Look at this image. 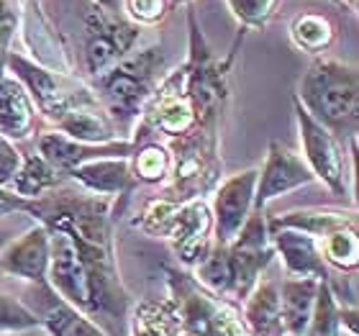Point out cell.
<instances>
[{
  "instance_id": "obj_1",
  "label": "cell",
  "mask_w": 359,
  "mask_h": 336,
  "mask_svg": "<svg viewBox=\"0 0 359 336\" xmlns=\"http://www.w3.org/2000/svg\"><path fill=\"white\" fill-rule=\"evenodd\" d=\"M29 216L49 229V280L54 295L88 316L105 334L128 336L131 295L113 247V201L75 185L31 201Z\"/></svg>"
},
{
  "instance_id": "obj_2",
  "label": "cell",
  "mask_w": 359,
  "mask_h": 336,
  "mask_svg": "<svg viewBox=\"0 0 359 336\" xmlns=\"http://www.w3.org/2000/svg\"><path fill=\"white\" fill-rule=\"evenodd\" d=\"M167 75V52L162 46L136 49L116 62L103 75L93 77V95L118 128L121 139H131L144 108Z\"/></svg>"
},
{
  "instance_id": "obj_3",
  "label": "cell",
  "mask_w": 359,
  "mask_h": 336,
  "mask_svg": "<svg viewBox=\"0 0 359 336\" xmlns=\"http://www.w3.org/2000/svg\"><path fill=\"white\" fill-rule=\"evenodd\" d=\"M298 103L316 123L349 142H357L359 131V72L329 57H316L303 72L298 85Z\"/></svg>"
},
{
  "instance_id": "obj_4",
  "label": "cell",
  "mask_w": 359,
  "mask_h": 336,
  "mask_svg": "<svg viewBox=\"0 0 359 336\" xmlns=\"http://www.w3.org/2000/svg\"><path fill=\"white\" fill-rule=\"evenodd\" d=\"M187 60L180 67L182 75V93L193 108L198 126L218 128V121L224 116L229 103V72H231L233 57L239 52L241 36L233 41L226 57H216L208 39L198 26L193 11H187Z\"/></svg>"
},
{
  "instance_id": "obj_5",
  "label": "cell",
  "mask_w": 359,
  "mask_h": 336,
  "mask_svg": "<svg viewBox=\"0 0 359 336\" xmlns=\"http://www.w3.org/2000/svg\"><path fill=\"white\" fill-rule=\"evenodd\" d=\"M165 147L170 152V177L157 198L177 206L213 193L224 175L218 128L195 126L187 134L167 139Z\"/></svg>"
},
{
  "instance_id": "obj_6",
  "label": "cell",
  "mask_w": 359,
  "mask_h": 336,
  "mask_svg": "<svg viewBox=\"0 0 359 336\" xmlns=\"http://www.w3.org/2000/svg\"><path fill=\"white\" fill-rule=\"evenodd\" d=\"M136 226L151 236L165 239L182 269H195V264H201L213 247V216L208 198H195L177 206L154 198L136 218Z\"/></svg>"
},
{
  "instance_id": "obj_7",
  "label": "cell",
  "mask_w": 359,
  "mask_h": 336,
  "mask_svg": "<svg viewBox=\"0 0 359 336\" xmlns=\"http://www.w3.org/2000/svg\"><path fill=\"white\" fill-rule=\"evenodd\" d=\"M167 290L177 308L180 336H247L231 303L208 293L190 269L165 267Z\"/></svg>"
},
{
  "instance_id": "obj_8",
  "label": "cell",
  "mask_w": 359,
  "mask_h": 336,
  "mask_svg": "<svg viewBox=\"0 0 359 336\" xmlns=\"http://www.w3.org/2000/svg\"><path fill=\"white\" fill-rule=\"evenodd\" d=\"M8 75L15 77L23 85L36 113H41L52 123H57L69 108L95 100L90 85H85L77 75H65V72L41 67V65L31 60L29 54L11 52V57H8Z\"/></svg>"
},
{
  "instance_id": "obj_9",
  "label": "cell",
  "mask_w": 359,
  "mask_h": 336,
  "mask_svg": "<svg viewBox=\"0 0 359 336\" xmlns=\"http://www.w3.org/2000/svg\"><path fill=\"white\" fill-rule=\"evenodd\" d=\"M292 113H295V126H298L300 157L308 165V170L313 172L316 182H323L339 198H349L352 195V172H349L341 142L331 131H326L321 123H316L295 95H292Z\"/></svg>"
},
{
  "instance_id": "obj_10",
  "label": "cell",
  "mask_w": 359,
  "mask_h": 336,
  "mask_svg": "<svg viewBox=\"0 0 359 336\" xmlns=\"http://www.w3.org/2000/svg\"><path fill=\"white\" fill-rule=\"evenodd\" d=\"M144 29L128 21L126 15L108 13L103 8H93L85 18V72L90 77L103 75L116 62L136 52Z\"/></svg>"
},
{
  "instance_id": "obj_11",
  "label": "cell",
  "mask_w": 359,
  "mask_h": 336,
  "mask_svg": "<svg viewBox=\"0 0 359 336\" xmlns=\"http://www.w3.org/2000/svg\"><path fill=\"white\" fill-rule=\"evenodd\" d=\"M257 167L233 172L213 187V198L208 201L210 216H213V241L216 244H231L239 229L255 210L257 190Z\"/></svg>"
},
{
  "instance_id": "obj_12",
  "label": "cell",
  "mask_w": 359,
  "mask_h": 336,
  "mask_svg": "<svg viewBox=\"0 0 359 336\" xmlns=\"http://www.w3.org/2000/svg\"><path fill=\"white\" fill-rule=\"evenodd\" d=\"M15 31H21L23 44H26V49L31 52V60L36 65L54 69V72L75 75L67 44L57 34L52 21L41 13L39 0H23L21 11L15 13Z\"/></svg>"
},
{
  "instance_id": "obj_13",
  "label": "cell",
  "mask_w": 359,
  "mask_h": 336,
  "mask_svg": "<svg viewBox=\"0 0 359 336\" xmlns=\"http://www.w3.org/2000/svg\"><path fill=\"white\" fill-rule=\"evenodd\" d=\"M316 177L313 172L308 170L298 152H292L290 147H285L280 142L267 144V159H264L262 170L257 175V190H255V208L267 210V206L275 198L285 193H292L298 187L313 185Z\"/></svg>"
},
{
  "instance_id": "obj_14",
  "label": "cell",
  "mask_w": 359,
  "mask_h": 336,
  "mask_svg": "<svg viewBox=\"0 0 359 336\" xmlns=\"http://www.w3.org/2000/svg\"><path fill=\"white\" fill-rule=\"evenodd\" d=\"M0 275L41 288L49 280V229L34 224L0 249Z\"/></svg>"
},
{
  "instance_id": "obj_15",
  "label": "cell",
  "mask_w": 359,
  "mask_h": 336,
  "mask_svg": "<svg viewBox=\"0 0 359 336\" xmlns=\"http://www.w3.org/2000/svg\"><path fill=\"white\" fill-rule=\"evenodd\" d=\"M136 144L131 139H118V142L111 144H83L75 142L69 136L60 134V131H46V134L39 136L36 152L41 157L60 172L62 177L67 180V175L75 167L85 165V162H93V159H103V157H131Z\"/></svg>"
},
{
  "instance_id": "obj_16",
  "label": "cell",
  "mask_w": 359,
  "mask_h": 336,
  "mask_svg": "<svg viewBox=\"0 0 359 336\" xmlns=\"http://www.w3.org/2000/svg\"><path fill=\"white\" fill-rule=\"evenodd\" d=\"M69 182H75L80 190L90 195H103L111 201H126L136 190V180L131 175L128 157H103L93 159L85 165L75 167L67 175Z\"/></svg>"
},
{
  "instance_id": "obj_17",
  "label": "cell",
  "mask_w": 359,
  "mask_h": 336,
  "mask_svg": "<svg viewBox=\"0 0 359 336\" xmlns=\"http://www.w3.org/2000/svg\"><path fill=\"white\" fill-rule=\"evenodd\" d=\"M269 239L275 247V257L283 260L287 277H316V280L331 277V269L326 267L318 249V239L292 229H275L269 231Z\"/></svg>"
},
{
  "instance_id": "obj_18",
  "label": "cell",
  "mask_w": 359,
  "mask_h": 336,
  "mask_svg": "<svg viewBox=\"0 0 359 336\" xmlns=\"http://www.w3.org/2000/svg\"><path fill=\"white\" fill-rule=\"evenodd\" d=\"M239 306V318L247 336H285L283 311H280V290H277L275 277H269L264 272Z\"/></svg>"
},
{
  "instance_id": "obj_19",
  "label": "cell",
  "mask_w": 359,
  "mask_h": 336,
  "mask_svg": "<svg viewBox=\"0 0 359 336\" xmlns=\"http://www.w3.org/2000/svg\"><path fill=\"white\" fill-rule=\"evenodd\" d=\"M36 131V108L29 93L11 75L0 77V134L8 142H26Z\"/></svg>"
},
{
  "instance_id": "obj_20",
  "label": "cell",
  "mask_w": 359,
  "mask_h": 336,
  "mask_svg": "<svg viewBox=\"0 0 359 336\" xmlns=\"http://www.w3.org/2000/svg\"><path fill=\"white\" fill-rule=\"evenodd\" d=\"M54 131H60V134L69 136V139H75V142H83V144H111L121 139L116 123H113L111 116L100 108L97 100H90V103L69 108V111L54 123Z\"/></svg>"
},
{
  "instance_id": "obj_21",
  "label": "cell",
  "mask_w": 359,
  "mask_h": 336,
  "mask_svg": "<svg viewBox=\"0 0 359 336\" xmlns=\"http://www.w3.org/2000/svg\"><path fill=\"white\" fill-rule=\"evenodd\" d=\"M321 280L316 277H287L277 280L280 290V311H283V326L285 336H303L311 321L318 295Z\"/></svg>"
},
{
  "instance_id": "obj_22",
  "label": "cell",
  "mask_w": 359,
  "mask_h": 336,
  "mask_svg": "<svg viewBox=\"0 0 359 336\" xmlns=\"http://www.w3.org/2000/svg\"><path fill=\"white\" fill-rule=\"evenodd\" d=\"M269 231L275 229H292V231H303L313 239H323L326 234L346 229V226H357V210L344 208H295L287 213H277L267 216Z\"/></svg>"
},
{
  "instance_id": "obj_23",
  "label": "cell",
  "mask_w": 359,
  "mask_h": 336,
  "mask_svg": "<svg viewBox=\"0 0 359 336\" xmlns=\"http://www.w3.org/2000/svg\"><path fill=\"white\" fill-rule=\"evenodd\" d=\"M41 311H34L41 321V329L46 336H111L105 334L97 323H93L88 316L65 303L60 295H54L49 285H41Z\"/></svg>"
},
{
  "instance_id": "obj_24",
  "label": "cell",
  "mask_w": 359,
  "mask_h": 336,
  "mask_svg": "<svg viewBox=\"0 0 359 336\" xmlns=\"http://www.w3.org/2000/svg\"><path fill=\"white\" fill-rule=\"evenodd\" d=\"M128 336H180V318L172 298H144L131 306Z\"/></svg>"
},
{
  "instance_id": "obj_25",
  "label": "cell",
  "mask_w": 359,
  "mask_h": 336,
  "mask_svg": "<svg viewBox=\"0 0 359 336\" xmlns=\"http://www.w3.org/2000/svg\"><path fill=\"white\" fill-rule=\"evenodd\" d=\"M62 182H67V180L62 177L60 172L54 170L39 152H29V154L21 157V167H18L13 182L8 187L15 195L26 198V201H36V198L49 193V190L60 187Z\"/></svg>"
},
{
  "instance_id": "obj_26",
  "label": "cell",
  "mask_w": 359,
  "mask_h": 336,
  "mask_svg": "<svg viewBox=\"0 0 359 336\" xmlns=\"http://www.w3.org/2000/svg\"><path fill=\"white\" fill-rule=\"evenodd\" d=\"M290 41L300 52L323 57L337 41V26L323 13H300L290 23Z\"/></svg>"
},
{
  "instance_id": "obj_27",
  "label": "cell",
  "mask_w": 359,
  "mask_h": 336,
  "mask_svg": "<svg viewBox=\"0 0 359 336\" xmlns=\"http://www.w3.org/2000/svg\"><path fill=\"white\" fill-rule=\"evenodd\" d=\"M128 165L136 185H165L170 177V152L154 139L139 142L128 157Z\"/></svg>"
},
{
  "instance_id": "obj_28",
  "label": "cell",
  "mask_w": 359,
  "mask_h": 336,
  "mask_svg": "<svg viewBox=\"0 0 359 336\" xmlns=\"http://www.w3.org/2000/svg\"><path fill=\"white\" fill-rule=\"evenodd\" d=\"M318 249L331 272H341V275H357L359 264V239L357 226H346L337 231L326 234L318 239Z\"/></svg>"
},
{
  "instance_id": "obj_29",
  "label": "cell",
  "mask_w": 359,
  "mask_h": 336,
  "mask_svg": "<svg viewBox=\"0 0 359 336\" xmlns=\"http://www.w3.org/2000/svg\"><path fill=\"white\" fill-rule=\"evenodd\" d=\"M303 336H341V323H339V303L331 295L326 280L318 285V295H316V306L308 321V329Z\"/></svg>"
},
{
  "instance_id": "obj_30",
  "label": "cell",
  "mask_w": 359,
  "mask_h": 336,
  "mask_svg": "<svg viewBox=\"0 0 359 336\" xmlns=\"http://www.w3.org/2000/svg\"><path fill=\"white\" fill-rule=\"evenodd\" d=\"M34 329H41V321L34 314V308L0 290V334H23Z\"/></svg>"
},
{
  "instance_id": "obj_31",
  "label": "cell",
  "mask_w": 359,
  "mask_h": 336,
  "mask_svg": "<svg viewBox=\"0 0 359 336\" xmlns=\"http://www.w3.org/2000/svg\"><path fill=\"white\" fill-rule=\"evenodd\" d=\"M226 6L241 26V31L264 29L277 13L280 0H226Z\"/></svg>"
},
{
  "instance_id": "obj_32",
  "label": "cell",
  "mask_w": 359,
  "mask_h": 336,
  "mask_svg": "<svg viewBox=\"0 0 359 336\" xmlns=\"http://www.w3.org/2000/svg\"><path fill=\"white\" fill-rule=\"evenodd\" d=\"M170 0H123V13L136 26H157L170 11Z\"/></svg>"
},
{
  "instance_id": "obj_33",
  "label": "cell",
  "mask_w": 359,
  "mask_h": 336,
  "mask_svg": "<svg viewBox=\"0 0 359 336\" xmlns=\"http://www.w3.org/2000/svg\"><path fill=\"white\" fill-rule=\"evenodd\" d=\"M21 157L23 154L18 152V147L0 134V187H8L13 182L15 172L21 167Z\"/></svg>"
},
{
  "instance_id": "obj_34",
  "label": "cell",
  "mask_w": 359,
  "mask_h": 336,
  "mask_svg": "<svg viewBox=\"0 0 359 336\" xmlns=\"http://www.w3.org/2000/svg\"><path fill=\"white\" fill-rule=\"evenodd\" d=\"M31 201L15 195L11 187H0V218L11 216V213H29Z\"/></svg>"
},
{
  "instance_id": "obj_35",
  "label": "cell",
  "mask_w": 359,
  "mask_h": 336,
  "mask_svg": "<svg viewBox=\"0 0 359 336\" xmlns=\"http://www.w3.org/2000/svg\"><path fill=\"white\" fill-rule=\"evenodd\" d=\"M13 36H15V21L0 23V77L8 75V57H11Z\"/></svg>"
},
{
  "instance_id": "obj_36",
  "label": "cell",
  "mask_w": 359,
  "mask_h": 336,
  "mask_svg": "<svg viewBox=\"0 0 359 336\" xmlns=\"http://www.w3.org/2000/svg\"><path fill=\"white\" fill-rule=\"evenodd\" d=\"M357 306H339V323H341V331L349 336H357L359 329H357Z\"/></svg>"
},
{
  "instance_id": "obj_37",
  "label": "cell",
  "mask_w": 359,
  "mask_h": 336,
  "mask_svg": "<svg viewBox=\"0 0 359 336\" xmlns=\"http://www.w3.org/2000/svg\"><path fill=\"white\" fill-rule=\"evenodd\" d=\"M95 8H103L108 13H116V15H123V0H93Z\"/></svg>"
},
{
  "instance_id": "obj_38",
  "label": "cell",
  "mask_w": 359,
  "mask_h": 336,
  "mask_svg": "<svg viewBox=\"0 0 359 336\" xmlns=\"http://www.w3.org/2000/svg\"><path fill=\"white\" fill-rule=\"evenodd\" d=\"M15 21V11L8 0H0V23H11Z\"/></svg>"
},
{
  "instance_id": "obj_39",
  "label": "cell",
  "mask_w": 359,
  "mask_h": 336,
  "mask_svg": "<svg viewBox=\"0 0 359 336\" xmlns=\"http://www.w3.org/2000/svg\"><path fill=\"white\" fill-rule=\"evenodd\" d=\"M339 6L349 8V11H357V0H339Z\"/></svg>"
},
{
  "instance_id": "obj_40",
  "label": "cell",
  "mask_w": 359,
  "mask_h": 336,
  "mask_svg": "<svg viewBox=\"0 0 359 336\" xmlns=\"http://www.w3.org/2000/svg\"><path fill=\"white\" fill-rule=\"evenodd\" d=\"M193 0H170V6H190Z\"/></svg>"
},
{
  "instance_id": "obj_41",
  "label": "cell",
  "mask_w": 359,
  "mask_h": 336,
  "mask_svg": "<svg viewBox=\"0 0 359 336\" xmlns=\"http://www.w3.org/2000/svg\"><path fill=\"white\" fill-rule=\"evenodd\" d=\"M44 336H46V334H44Z\"/></svg>"
}]
</instances>
